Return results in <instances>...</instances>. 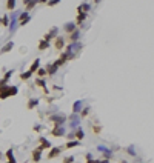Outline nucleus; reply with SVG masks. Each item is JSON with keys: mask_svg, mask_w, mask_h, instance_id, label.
Instances as JSON below:
<instances>
[{"mask_svg": "<svg viewBox=\"0 0 154 163\" xmlns=\"http://www.w3.org/2000/svg\"><path fill=\"white\" fill-rule=\"evenodd\" d=\"M52 100H54V97H48V99H46V102H48V103H51Z\"/></svg>", "mask_w": 154, "mask_h": 163, "instance_id": "44", "label": "nucleus"}, {"mask_svg": "<svg viewBox=\"0 0 154 163\" xmlns=\"http://www.w3.org/2000/svg\"><path fill=\"white\" fill-rule=\"evenodd\" d=\"M120 163H128V162H126V160H122V162H120Z\"/></svg>", "mask_w": 154, "mask_h": 163, "instance_id": "49", "label": "nucleus"}, {"mask_svg": "<svg viewBox=\"0 0 154 163\" xmlns=\"http://www.w3.org/2000/svg\"><path fill=\"white\" fill-rule=\"evenodd\" d=\"M13 74H14V69H9V71H6V72H5V75H3V80L8 83V82H9V79L13 77Z\"/></svg>", "mask_w": 154, "mask_h": 163, "instance_id": "32", "label": "nucleus"}, {"mask_svg": "<svg viewBox=\"0 0 154 163\" xmlns=\"http://www.w3.org/2000/svg\"><path fill=\"white\" fill-rule=\"evenodd\" d=\"M62 0H48L46 2V6H49V8H52V6H56V5H59Z\"/></svg>", "mask_w": 154, "mask_h": 163, "instance_id": "34", "label": "nucleus"}, {"mask_svg": "<svg viewBox=\"0 0 154 163\" xmlns=\"http://www.w3.org/2000/svg\"><path fill=\"white\" fill-rule=\"evenodd\" d=\"M42 153H43V148H42V146H40V145H38V146H37V148H36L34 151H32V155H31V160H32V162H34V163H38V162H40V160H42Z\"/></svg>", "mask_w": 154, "mask_h": 163, "instance_id": "7", "label": "nucleus"}, {"mask_svg": "<svg viewBox=\"0 0 154 163\" xmlns=\"http://www.w3.org/2000/svg\"><path fill=\"white\" fill-rule=\"evenodd\" d=\"M37 3H38V0H29V2L25 5V11H28V13H29V11H32Z\"/></svg>", "mask_w": 154, "mask_h": 163, "instance_id": "26", "label": "nucleus"}, {"mask_svg": "<svg viewBox=\"0 0 154 163\" xmlns=\"http://www.w3.org/2000/svg\"><path fill=\"white\" fill-rule=\"evenodd\" d=\"M57 36H59V28H57V26H52V28L49 29L45 36H43V39H45L46 42H51V40L56 39Z\"/></svg>", "mask_w": 154, "mask_h": 163, "instance_id": "5", "label": "nucleus"}, {"mask_svg": "<svg viewBox=\"0 0 154 163\" xmlns=\"http://www.w3.org/2000/svg\"><path fill=\"white\" fill-rule=\"evenodd\" d=\"M86 17H88V14H86V13H77L76 23H77V25H82V23H83V22L86 20Z\"/></svg>", "mask_w": 154, "mask_h": 163, "instance_id": "22", "label": "nucleus"}, {"mask_svg": "<svg viewBox=\"0 0 154 163\" xmlns=\"http://www.w3.org/2000/svg\"><path fill=\"white\" fill-rule=\"evenodd\" d=\"M46 2L48 0H38V3H43V5H46Z\"/></svg>", "mask_w": 154, "mask_h": 163, "instance_id": "46", "label": "nucleus"}, {"mask_svg": "<svg viewBox=\"0 0 154 163\" xmlns=\"http://www.w3.org/2000/svg\"><path fill=\"white\" fill-rule=\"evenodd\" d=\"M62 146H51V149H49L48 153V160H52L56 159V157H59L60 154H62Z\"/></svg>", "mask_w": 154, "mask_h": 163, "instance_id": "6", "label": "nucleus"}, {"mask_svg": "<svg viewBox=\"0 0 154 163\" xmlns=\"http://www.w3.org/2000/svg\"><path fill=\"white\" fill-rule=\"evenodd\" d=\"M68 39H69V42H79V39H80V29L76 28V29L69 34Z\"/></svg>", "mask_w": 154, "mask_h": 163, "instance_id": "20", "label": "nucleus"}, {"mask_svg": "<svg viewBox=\"0 0 154 163\" xmlns=\"http://www.w3.org/2000/svg\"><path fill=\"white\" fill-rule=\"evenodd\" d=\"M6 9L8 11H14L15 9V0H8L6 2Z\"/></svg>", "mask_w": 154, "mask_h": 163, "instance_id": "31", "label": "nucleus"}, {"mask_svg": "<svg viewBox=\"0 0 154 163\" xmlns=\"http://www.w3.org/2000/svg\"><path fill=\"white\" fill-rule=\"evenodd\" d=\"M99 163H109L108 159H103V160H99Z\"/></svg>", "mask_w": 154, "mask_h": 163, "instance_id": "43", "label": "nucleus"}, {"mask_svg": "<svg viewBox=\"0 0 154 163\" xmlns=\"http://www.w3.org/2000/svg\"><path fill=\"white\" fill-rule=\"evenodd\" d=\"M82 48H83V45H82L80 42H71L69 45L66 46V51H79V49H82Z\"/></svg>", "mask_w": 154, "mask_h": 163, "instance_id": "13", "label": "nucleus"}, {"mask_svg": "<svg viewBox=\"0 0 154 163\" xmlns=\"http://www.w3.org/2000/svg\"><path fill=\"white\" fill-rule=\"evenodd\" d=\"M85 159H86V160H91V159H92V155H91L90 153H86V154H85Z\"/></svg>", "mask_w": 154, "mask_h": 163, "instance_id": "41", "label": "nucleus"}, {"mask_svg": "<svg viewBox=\"0 0 154 163\" xmlns=\"http://www.w3.org/2000/svg\"><path fill=\"white\" fill-rule=\"evenodd\" d=\"M0 159H2V153H0Z\"/></svg>", "mask_w": 154, "mask_h": 163, "instance_id": "50", "label": "nucleus"}, {"mask_svg": "<svg viewBox=\"0 0 154 163\" xmlns=\"http://www.w3.org/2000/svg\"><path fill=\"white\" fill-rule=\"evenodd\" d=\"M92 2H94V3H100L102 0H92Z\"/></svg>", "mask_w": 154, "mask_h": 163, "instance_id": "47", "label": "nucleus"}, {"mask_svg": "<svg viewBox=\"0 0 154 163\" xmlns=\"http://www.w3.org/2000/svg\"><path fill=\"white\" fill-rule=\"evenodd\" d=\"M36 72H37V77H42V79H45L46 75H48V74H46V69H45V68H38Z\"/></svg>", "mask_w": 154, "mask_h": 163, "instance_id": "30", "label": "nucleus"}, {"mask_svg": "<svg viewBox=\"0 0 154 163\" xmlns=\"http://www.w3.org/2000/svg\"><path fill=\"white\" fill-rule=\"evenodd\" d=\"M40 68V59H36V60H32V63H31V66H29V71L34 74L37 69Z\"/></svg>", "mask_w": 154, "mask_h": 163, "instance_id": "24", "label": "nucleus"}, {"mask_svg": "<svg viewBox=\"0 0 154 163\" xmlns=\"http://www.w3.org/2000/svg\"><path fill=\"white\" fill-rule=\"evenodd\" d=\"M126 153H128L130 155L136 157V149H134V146H128V148H126Z\"/></svg>", "mask_w": 154, "mask_h": 163, "instance_id": "36", "label": "nucleus"}, {"mask_svg": "<svg viewBox=\"0 0 154 163\" xmlns=\"http://www.w3.org/2000/svg\"><path fill=\"white\" fill-rule=\"evenodd\" d=\"M6 163H17V160H15V159H13V160H8Z\"/></svg>", "mask_w": 154, "mask_h": 163, "instance_id": "45", "label": "nucleus"}, {"mask_svg": "<svg viewBox=\"0 0 154 163\" xmlns=\"http://www.w3.org/2000/svg\"><path fill=\"white\" fill-rule=\"evenodd\" d=\"M97 151H99V153H102L103 157L108 159V160L113 157V149H109V148H106V146H103V145H99L97 146Z\"/></svg>", "mask_w": 154, "mask_h": 163, "instance_id": "9", "label": "nucleus"}, {"mask_svg": "<svg viewBox=\"0 0 154 163\" xmlns=\"http://www.w3.org/2000/svg\"><path fill=\"white\" fill-rule=\"evenodd\" d=\"M38 102H40V99H37V97H32V99L28 100V105H26V108H28V111H32L34 108L38 105Z\"/></svg>", "mask_w": 154, "mask_h": 163, "instance_id": "19", "label": "nucleus"}, {"mask_svg": "<svg viewBox=\"0 0 154 163\" xmlns=\"http://www.w3.org/2000/svg\"><path fill=\"white\" fill-rule=\"evenodd\" d=\"M5 155H6V159H8V160L15 159V157H14V151H13V148H9V149L6 151V153H5Z\"/></svg>", "mask_w": 154, "mask_h": 163, "instance_id": "33", "label": "nucleus"}, {"mask_svg": "<svg viewBox=\"0 0 154 163\" xmlns=\"http://www.w3.org/2000/svg\"><path fill=\"white\" fill-rule=\"evenodd\" d=\"M9 15L8 14H5V15H2V17H0V25L2 26H9Z\"/></svg>", "mask_w": 154, "mask_h": 163, "instance_id": "28", "label": "nucleus"}, {"mask_svg": "<svg viewBox=\"0 0 154 163\" xmlns=\"http://www.w3.org/2000/svg\"><path fill=\"white\" fill-rule=\"evenodd\" d=\"M45 69H46V74L49 75V77H52V75H56V74H57V71H59V66H57L56 63H48Z\"/></svg>", "mask_w": 154, "mask_h": 163, "instance_id": "10", "label": "nucleus"}, {"mask_svg": "<svg viewBox=\"0 0 154 163\" xmlns=\"http://www.w3.org/2000/svg\"><path fill=\"white\" fill-rule=\"evenodd\" d=\"M22 2H23V5H26V3H28V2H29V0H22Z\"/></svg>", "mask_w": 154, "mask_h": 163, "instance_id": "48", "label": "nucleus"}, {"mask_svg": "<svg viewBox=\"0 0 154 163\" xmlns=\"http://www.w3.org/2000/svg\"><path fill=\"white\" fill-rule=\"evenodd\" d=\"M38 143H40V146H42L43 149H51V142H49V140H46L43 135H40V137H38Z\"/></svg>", "mask_w": 154, "mask_h": 163, "instance_id": "18", "label": "nucleus"}, {"mask_svg": "<svg viewBox=\"0 0 154 163\" xmlns=\"http://www.w3.org/2000/svg\"><path fill=\"white\" fill-rule=\"evenodd\" d=\"M68 120H69V128H77L79 126V123H80V114H71V116L68 117Z\"/></svg>", "mask_w": 154, "mask_h": 163, "instance_id": "8", "label": "nucleus"}, {"mask_svg": "<svg viewBox=\"0 0 154 163\" xmlns=\"http://www.w3.org/2000/svg\"><path fill=\"white\" fill-rule=\"evenodd\" d=\"M37 49L38 51H46V49H49V42H46L45 39H42L40 42H38V45H37Z\"/></svg>", "mask_w": 154, "mask_h": 163, "instance_id": "21", "label": "nucleus"}, {"mask_svg": "<svg viewBox=\"0 0 154 163\" xmlns=\"http://www.w3.org/2000/svg\"><path fill=\"white\" fill-rule=\"evenodd\" d=\"M88 114H90V106H86V108H82V111H80V117H86Z\"/></svg>", "mask_w": 154, "mask_h": 163, "instance_id": "35", "label": "nucleus"}, {"mask_svg": "<svg viewBox=\"0 0 154 163\" xmlns=\"http://www.w3.org/2000/svg\"><path fill=\"white\" fill-rule=\"evenodd\" d=\"M82 108H83V100H76L73 103V112L74 114H80Z\"/></svg>", "mask_w": 154, "mask_h": 163, "instance_id": "16", "label": "nucleus"}, {"mask_svg": "<svg viewBox=\"0 0 154 163\" xmlns=\"http://www.w3.org/2000/svg\"><path fill=\"white\" fill-rule=\"evenodd\" d=\"M49 134L59 139V137H65V135H66V131H65V128L62 125H54V128L49 131Z\"/></svg>", "mask_w": 154, "mask_h": 163, "instance_id": "3", "label": "nucleus"}, {"mask_svg": "<svg viewBox=\"0 0 154 163\" xmlns=\"http://www.w3.org/2000/svg\"><path fill=\"white\" fill-rule=\"evenodd\" d=\"M31 77H32V72H31V71H26V72H22V74H20V80H25V82L29 80Z\"/></svg>", "mask_w": 154, "mask_h": 163, "instance_id": "29", "label": "nucleus"}, {"mask_svg": "<svg viewBox=\"0 0 154 163\" xmlns=\"http://www.w3.org/2000/svg\"><path fill=\"white\" fill-rule=\"evenodd\" d=\"M76 28H77V23H76V22H68V23L63 25V29H65V32H68V34H71V32H73Z\"/></svg>", "mask_w": 154, "mask_h": 163, "instance_id": "17", "label": "nucleus"}, {"mask_svg": "<svg viewBox=\"0 0 154 163\" xmlns=\"http://www.w3.org/2000/svg\"><path fill=\"white\" fill-rule=\"evenodd\" d=\"M66 137L69 139V140H74L76 137H74V132H69V134H66Z\"/></svg>", "mask_w": 154, "mask_h": 163, "instance_id": "40", "label": "nucleus"}, {"mask_svg": "<svg viewBox=\"0 0 154 163\" xmlns=\"http://www.w3.org/2000/svg\"><path fill=\"white\" fill-rule=\"evenodd\" d=\"M19 94V88L17 86H11V85H5L3 88H0V100H6L9 97H14Z\"/></svg>", "mask_w": 154, "mask_h": 163, "instance_id": "1", "label": "nucleus"}, {"mask_svg": "<svg viewBox=\"0 0 154 163\" xmlns=\"http://www.w3.org/2000/svg\"><path fill=\"white\" fill-rule=\"evenodd\" d=\"M63 163H74V157L73 155H66L63 159Z\"/></svg>", "mask_w": 154, "mask_h": 163, "instance_id": "37", "label": "nucleus"}, {"mask_svg": "<svg viewBox=\"0 0 154 163\" xmlns=\"http://www.w3.org/2000/svg\"><path fill=\"white\" fill-rule=\"evenodd\" d=\"M13 48H14V42H13V40H9V42L6 43V45H5V46L2 48V49H0V54H6V52H9L11 49H13Z\"/></svg>", "mask_w": 154, "mask_h": 163, "instance_id": "23", "label": "nucleus"}, {"mask_svg": "<svg viewBox=\"0 0 154 163\" xmlns=\"http://www.w3.org/2000/svg\"><path fill=\"white\" fill-rule=\"evenodd\" d=\"M76 146H80V142L79 140H69V142L65 145V149H71V148H76Z\"/></svg>", "mask_w": 154, "mask_h": 163, "instance_id": "25", "label": "nucleus"}, {"mask_svg": "<svg viewBox=\"0 0 154 163\" xmlns=\"http://www.w3.org/2000/svg\"><path fill=\"white\" fill-rule=\"evenodd\" d=\"M91 11V5L90 3H86V2H83V3H80L79 6H77V13H90Z\"/></svg>", "mask_w": 154, "mask_h": 163, "instance_id": "15", "label": "nucleus"}, {"mask_svg": "<svg viewBox=\"0 0 154 163\" xmlns=\"http://www.w3.org/2000/svg\"><path fill=\"white\" fill-rule=\"evenodd\" d=\"M42 125H34V126H32V131H36V132H38V131H42Z\"/></svg>", "mask_w": 154, "mask_h": 163, "instance_id": "38", "label": "nucleus"}, {"mask_svg": "<svg viewBox=\"0 0 154 163\" xmlns=\"http://www.w3.org/2000/svg\"><path fill=\"white\" fill-rule=\"evenodd\" d=\"M36 86L42 88V89H43V92H45V94H48V88H46V82H45V79L37 77V79H36Z\"/></svg>", "mask_w": 154, "mask_h": 163, "instance_id": "14", "label": "nucleus"}, {"mask_svg": "<svg viewBox=\"0 0 154 163\" xmlns=\"http://www.w3.org/2000/svg\"><path fill=\"white\" fill-rule=\"evenodd\" d=\"M11 20H9V32H11V36L15 32V29H17V26H19V14L17 13H14L13 14V17H9Z\"/></svg>", "mask_w": 154, "mask_h": 163, "instance_id": "4", "label": "nucleus"}, {"mask_svg": "<svg viewBox=\"0 0 154 163\" xmlns=\"http://www.w3.org/2000/svg\"><path fill=\"white\" fill-rule=\"evenodd\" d=\"M92 131H94L96 134H100V131H102V128H100V126H92Z\"/></svg>", "mask_w": 154, "mask_h": 163, "instance_id": "39", "label": "nucleus"}, {"mask_svg": "<svg viewBox=\"0 0 154 163\" xmlns=\"http://www.w3.org/2000/svg\"><path fill=\"white\" fill-rule=\"evenodd\" d=\"M66 120H68V117L65 116V114H60V112L49 116V122H52L54 125H62L63 126V123H66Z\"/></svg>", "mask_w": 154, "mask_h": 163, "instance_id": "2", "label": "nucleus"}, {"mask_svg": "<svg viewBox=\"0 0 154 163\" xmlns=\"http://www.w3.org/2000/svg\"><path fill=\"white\" fill-rule=\"evenodd\" d=\"M139 163H142V162H139Z\"/></svg>", "mask_w": 154, "mask_h": 163, "instance_id": "51", "label": "nucleus"}, {"mask_svg": "<svg viewBox=\"0 0 154 163\" xmlns=\"http://www.w3.org/2000/svg\"><path fill=\"white\" fill-rule=\"evenodd\" d=\"M54 48H56L57 51H62L63 49V48H65V39H63V37L57 36L56 39H54Z\"/></svg>", "mask_w": 154, "mask_h": 163, "instance_id": "11", "label": "nucleus"}, {"mask_svg": "<svg viewBox=\"0 0 154 163\" xmlns=\"http://www.w3.org/2000/svg\"><path fill=\"white\" fill-rule=\"evenodd\" d=\"M86 163H99V160H96V159H91V160H86Z\"/></svg>", "mask_w": 154, "mask_h": 163, "instance_id": "42", "label": "nucleus"}, {"mask_svg": "<svg viewBox=\"0 0 154 163\" xmlns=\"http://www.w3.org/2000/svg\"><path fill=\"white\" fill-rule=\"evenodd\" d=\"M66 62H68V52L65 51V52H62V54H60V57H59V59H57V60L54 62V63H56L57 66L60 68V66H62V65H65Z\"/></svg>", "mask_w": 154, "mask_h": 163, "instance_id": "12", "label": "nucleus"}, {"mask_svg": "<svg viewBox=\"0 0 154 163\" xmlns=\"http://www.w3.org/2000/svg\"><path fill=\"white\" fill-rule=\"evenodd\" d=\"M74 137H76V140H79V142H82V140L85 139V132H83V129H77V131L74 132Z\"/></svg>", "mask_w": 154, "mask_h": 163, "instance_id": "27", "label": "nucleus"}]
</instances>
